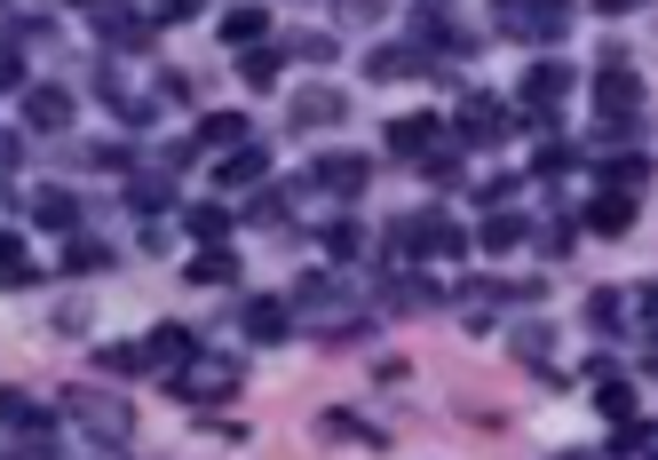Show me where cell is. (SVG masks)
<instances>
[{"label": "cell", "instance_id": "6", "mask_svg": "<svg viewBox=\"0 0 658 460\" xmlns=\"http://www.w3.org/2000/svg\"><path fill=\"white\" fill-rule=\"evenodd\" d=\"M627 222H635V199H627V191H603V199L587 207V230H603V239H619Z\"/></svg>", "mask_w": 658, "mask_h": 460}, {"label": "cell", "instance_id": "18", "mask_svg": "<svg viewBox=\"0 0 658 460\" xmlns=\"http://www.w3.org/2000/svg\"><path fill=\"white\" fill-rule=\"evenodd\" d=\"M207 143H246V119L239 112H215V119H199V151Z\"/></svg>", "mask_w": 658, "mask_h": 460}, {"label": "cell", "instance_id": "4", "mask_svg": "<svg viewBox=\"0 0 658 460\" xmlns=\"http://www.w3.org/2000/svg\"><path fill=\"white\" fill-rule=\"evenodd\" d=\"M596 104H603L611 119H619V112H635V104H643V80L627 72V64H603V80H596Z\"/></svg>", "mask_w": 658, "mask_h": 460}, {"label": "cell", "instance_id": "13", "mask_svg": "<svg viewBox=\"0 0 658 460\" xmlns=\"http://www.w3.org/2000/svg\"><path fill=\"white\" fill-rule=\"evenodd\" d=\"M334 119H342V95H334V88H318V95L293 104V127H334Z\"/></svg>", "mask_w": 658, "mask_h": 460}, {"label": "cell", "instance_id": "5", "mask_svg": "<svg viewBox=\"0 0 658 460\" xmlns=\"http://www.w3.org/2000/svg\"><path fill=\"white\" fill-rule=\"evenodd\" d=\"M95 32H104L112 48H143L151 41V16H136V9H95Z\"/></svg>", "mask_w": 658, "mask_h": 460}, {"label": "cell", "instance_id": "23", "mask_svg": "<svg viewBox=\"0 0 658 460\" xmlns=\"http://www.w3.org/2000/svg\"><path fill=\"white\" fill-rule=\"evenodd\" d=\"M357 246H366V230H357V222H325V254H357Z\"/></svg>", "mask_w": 658, "mask_h": 460}, {"label": "cell", "instance_id": "22", "mask_svg": "<svg viewBox=\"0 0 658 460\" xmlns=\"http://www.w3.org/2000/svg\"><path fill=\"white\" fill-rule=\"evenodd\" d=\"M596 413H603V421H635V389H627V381H603Z\"/></svg>", "mask_w": 658, "mask_h": 460}, {"label": "cell", "instance_id": "15", "mask_svg": "<svg viewBox=\"0 0 658 460\" xmlns=\"http://www.w3.org/2000/svg\"><path fill=\"white\" fill-rule=\"evenodd\" d=\"M183 230H191L199 246H222V239H230V215H222V207H191V215H183Z\"/></svg>", "mask_w": 658, "mask_h": 460}, {"label": "cell", "instance_id": "20", "mask_svg": "<svg viewBox=\"0 0 658 460\" xmlns=\"http://www.w3.org/2000/svg\"><path fill=\"white\" fill-rule=\"evenodd\" d=\"M191 278H199V286H230V278H239V262H230V254L215 246V254H199V262H191Z\"/></svg>", "mask_w": 658, "mask_h": 460}, {"label": "cell", "instance_id": "1", "mask_svg": "<svg viewBox=\"0 0 658 460\" xmlns=\"http://www.w3.org/2000/svg\"><path fill=\"white\" fill-rule=\"evenodd\" d=\"M72 421H80L88 437H127V421H136V413H127L119 398H95V389H80V398H72Z\"/></svg>", "mask_w": 658, "mask_h": 460}, {"label": "cell", "instance_id": "12", "mask_svg": "<svg viewBox=\"0 0 658 460\" xmlns=\"http://www.w3.org/2000/svg\"><path fill=\"white\" fill-rule=\"evenodd\" d=\"M262 32H270V9H230V16H222V41H230V48H254Z\"/></svg>", "mask_w": 658, "mask_h": 460}, {"label": "cell", "instance_id": "11", "mask_svg": "<svg viewBox=\"0 0 658 460\" xmlns=\"http://www.w3.org/2000/svg\"><path fill=\"white\" fill-rule=\"evenodd\" d=\"M262 175H270V151H262V143H246L239 159H222V183H230V191H246V183H262Z\"/></svg>", "mask_w": 658, "mask_h": 460}, {"label": "cell", "instance_id": "9", "mask_svg": "<svg viewBox=\"0 0 658 460\" xmlns=\"http://www.w3.org/2000/svg\"><path fill=\"white\" fill-rule=\"evenodd\" d=\"M420 143H437V119H429V112H413V119H389V151H405V159H413Z\"/></svg>", "mask_w": 658, "mask_h": 460}, {"label": "cell", "instance_id": "2", "mask_svg": "<svg viewBox=\"0 0 658 460\" xmlns=\"http://www.w3.org/2000/svg\"><path fill=\"white\" fill-rule=\"evenodd\" d=\"M239 389V366H191V373H175V398H191V405H215V398H230Z\"/></svg>", "mask_w": 658, "mask_h": 460}, {"label": "cell", "instance_id": "21", "mask_svg": "<svg viewBox=\"0 0 658 460\" xmlns=\"http://www.w3.org/2000/svg\"><path fill=\"white\" fill-rule=\"evenodd\" d=\"M239 72H246V88H270V80H278V48H246Z\"/></svg>", "mask_w": 658, "mask_h": 460}, {"label": "cell", "instance_id": "14", "mask_svg": "<svg viewBox=\"0 0 658 460\" xmlns=\"http://www.w3.org/2000/svg\"><path fill=\"white\" fill-rule=\"evenodd\" d=\"M32 222H48V230H72V222H80L72 191H41V199H32Z\"/></svg>", "mask_w": 658, "mask_h": 460}, {"label": "cell", "instance_id": "17", "mask_svg": "<svg viewBox=\"0 0 658 460\" xmlns=\"http://www.w3.org/2000/svg\"><path fill=\"white\" fill-rule=\"evenodd\" d=\"M143 349H151V366H175V357L191 349V334H183V325H151V342H143Z\"/></svg>", "mask_w": 658, "mask_h": 460}, {"label": "cell", "instance_id": "8", "mask_svg": "<svg viewBox=\"0 0 658 460\" xmlns=\"http://www.w3.org/2000/svg\"><path fill=\"white\" fill-rule=\"evenodd\" d=\"M523 95H532L540 112H547V104H564V95H572V72H564V64H540V72L523 80Z\"/></svg>", "mask_w": 658, "mask_h": 460}, {"label": "cell", "instance_id": "16", "mask_svg": "<svg viewBox=\"0 0 658 460\" xmlns=\"http://www.w3.org/2000/svg\"><path fill=\"white\" fill-rule=\"evenodd\" d=\"M246 334L254 342H278L286 334V302H246Z\"/></svg>", "mask_w": 658, "mask_h": 460}, {"label": "cell", "instance_id": "3", "mask_svg": "<svg viewBox=\"0 0 658 460\" xmlns=\"http://www.w3.org/2000/svg\"><path fill=\"white\" fill-rule=\"evenodd\" d=\"M564 24L572 9H500V32H516V41H555Z\"/></svg>", "mask_w": 658, "mask_h": 460}, {"label": "cell", "instance_id": "7", "mask_svg": "<svg viewBox=\"0 0 658 460\" xmlns=\"http://www.w3.org/2000/svg\"><path fill=\"white\" fill-rule=\"evenodd\" d=\"M24 119H32V127H64V119H72V95H56V88H24Z\"/></svg>", "mask_w": 658, "mask_h": 460}, {"label": "cell", "instance_id": "10", "mask_svg": "<svg viewBox=\"0 0 658 460\" xmlns=\"http://www.w3.org/2000/svg\"><path fill=\"white\" fill-rule=\"evenodd\" d=\"M310 183H325V191H342V199H349V191L366 183V159H318Z\"/></svg>", "mask_w": 658, "mask_h": 460}, {"label": "cell", "instance_id": "24", "mask_svg": "<svg viewBox=\"0 0 658 460\" xmlns=\"http://www.w3.org/2000/svg\"><path fill=\"white\" fill-rule=\"evenodd\" d=\"M611 183L619 191H643L650 183V159H611Z\"/></svg>", "mask_w": 658, "mask_h": 460}, {"label": "cell", "instance_id": "19", "mask_svg": "<svg viewBox=\"0 0 658 460\" xmlns=\"http://www.w3.org/2000/svg\"><path fill=\"white\" fill-rule=\"evenodd\" d=\"M476 239H484V246H492V254H508V246H516V239H523V215H492V222H484V230H476Z\"/></svg>", "mask_w": 658, "mask_h": 460}]
</instances>
